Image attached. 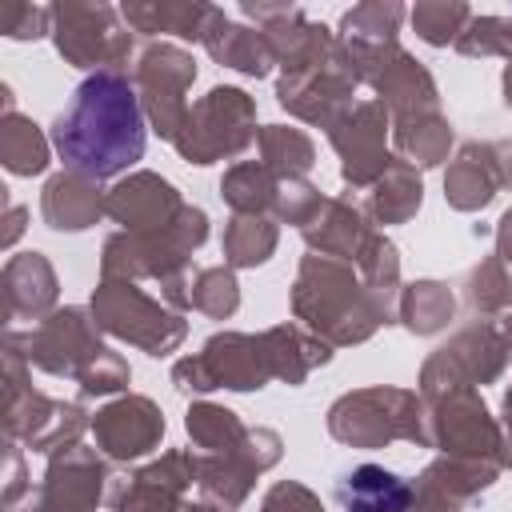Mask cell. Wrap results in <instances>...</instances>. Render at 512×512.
<instances>
[{
	"mask_svg": "<svg viewBox=\"0 0 512 512\" xmlns=\"http://www.w3.org/2000/svg\"><path fill=\"white\" fill-rule=\"evenodd\" d=\"M52 144L64 164L88 180L132 168L144 156V116L136 88L116 68H100L72 92V104L56 116Z\"/></svg>",
	"mask_w": 512,
	"mask_h": 512,
	"instance_id": "obj_1",
	"label": "cell"
},
{
	"mask_svg": "<svg viewBox=\"0 0 512 512\" xmlns=\"http://www.w3.org/2000/svg\"><path fill=\"white\" fill-rule=\"evenodd\" d=\"M292 304L332 344L364 340L384 320V312L368 296V288H360L348 268H340V264H332L324 256H308L304 260L296 292H292Z\"/></svg>",
	"mask_w": 512,
	"mask_h": 512,
	"instance_id": "obj_2",
	"label": "cell"
},
{
	"mask_svg": "<svg viewBox=\"0 0 512 512\" xmlns=\"http://www.w3.org/2000/svg\"><path fill=\"white\" fill-rule=\"evenodd\" d=\"M176 384L180 388H196V392H208V388H264L268 376H276L272 368V348H268V336H240V332H224V336H212L204 344L200 356H188L176 364Z\"/></svg>",
	"mask_w": 512,
	"mask_h": 512,
	"instance_id": "obj_3",
	"label": "cell"
},
{
	"mask_svg": "<svg viewBox=\"0 0 512 512\" xmlns=\"http://www.w3.org/2000/svg\"><path fill=\"white\" fill-rule=\"evenodd\" d=\"M252 140V100L240 88H212L196 108L184 112L176 132L180 156L192 164H212L216 156H232Z\"/></svg>",
	"mask_w": 512,
	"mask_h": 512,
	"instance_id": "obj_4",
	"label": "cell"
},
{
	"mask_svg": "<svg viewBox=\"0 0 512 512\" xmlns=\"http://www.w3.org/2000/svg\"><path fill=\"white\" fill-rule=\"evenodd\" d=\"M404 400V392L396 388H372V392H356V396H344L332 416H328V428L336 440L344 444H360V448H376V444H388L396 436L404 440H424L428 444V428L420 424V408H404V412H388Z\"/></svg>",
	"mask_w": 512,
	"mask_h": 512,
	"instance_id": "obj_5",
	"label": "cell"
},
{
	"mask_svg": "<svg viewBox=\"0 0 512 512\" xmlns=\"http://www.w3.org/2000/svg\"><path fill=\"white\" fill-rule=\"evenodd\" d=\"M92 308L108 332H116L120 340L144 344L152 356H164L168 348H176L184 340V320L164 312L160 304H152L128 280L124 284H100Z\"/></svg>",
	"mask_w": 512,
	"mask_h": 512,
	"instance_id": "obj_6",
	"label": "cell"
},
{
	"mask_svg": "<svg viewBox=\"0 0 512 512\" xmlns=\"http://www.w3.org/2000/svg\"><path fill=\"white\" fill-rule=\"evenodd\" d=\"M192 76H196L192 56L180 52V48L160 44V48H148L140 56L136 84L144 92V108H148L156 132L168 136V140H176V132L184 124V112H188L184 108V88L192 84Z\"/></svg>",
	"mask_w": 512,
	"mask_h": 512,
	"instance_id": "obj_7",
	"label": "cell"
},
{
	"mask_svg": "<svg viewBox=\"0 0 512 512\" xmlns=\"http://www.w3.org/2000/svg\"><path fill=\"white\" fill-rule=\"evenodd\" d=\"M428 400L444 404L440 416H428V424H432L428 428V444H436L444 452H472V456H484V452H492L500 444L484 400H476L464 384H456L448 392H428Z\"/></svg>",
	"mask_w": 512,
	"mask_h": 512,
	"instance_id": "obj_8",
	"label": "cell"
},
{
	"mask_svg": "<svg viewBox=\"0 0 512 512\" xmlns=\"http://www.w3.org/2000/svg\"><path fill=\"white\" fill-rule=\"evenodd\" d=\"M344 128H328L336 152L344 156V180L348 184H372L388 168L384 156V104H356L344 116H332ZM328 120V124H332Z\"/></svg>",
	"mask_w": 512,
	"mask_h": 512,
	"instance_id": "obj_9",
	"label": "cell"
},
{
	"mask_svg": "<svg viewBox=\"0 0 512 512\" xmlns=\"http://www.w3.org/2000/svg\"><path fill=\"white\" fill-rule=\"evenodd\" d=\"M92 428H96V436H100V444H104L108 456H116V460H132V456H144V452L160 440V432H164V416L156 412L152 400H144V396H128V400L108 404V408L96 416Z\"/></svg>",
	"mask_w": 512,
	"mask_h": 512,
	"instance_id": "obj_10",
	"label": "cell"
},
{
	"mask_svg": "<svg viewBox=\"0 0 512 512\" xmlns=\"http://www.w3.org/2000/svg\"><path fill=\"white\" fill-rule=\"evenodd\" d=\"M104 208H108V216H116L120 224H128L136 232H144V228L164 232L184 212L176 188L168 180H160V176H148V172H140V176L124 180L120 188H112V196H108Z\"/></svg>",
	"mask_w": 512,
	"mask_h": 512,
	"instance_id": "obj_11",
	"label": "cell"
},
{
	"mask_svg": "<svg viewBox=\"0 0 512 512\" xmlns=\"http://www.w3.org/2000/svg\"><path fill=\"white\" fill-rule=\"evenodd\" d=\"M336 496L348 512H408L416 500V484H404L396 472L376 464H360L340 476Z\"/></svg>",
	"mask_w": 512,
	"mask_h": 512,
	"instance_id": "obj_12",
	"label": "cell"
},
{
	"mask_svg": "<svg viewBox=\"0 0 512 512\" xmlns=\"http://www.w3.org/2000/svg\"><path fill=\"white\" fill-rule=\"evenodd\" d=\"M500 176H504V168L496 160V148L492 144H468L460 152V160L448 168V176H444V196L460 212L484 208L496 196Z\"/></svg>",
	"mask_w": 512,
	"mask_h": 512,
	"instance_id": "obj_13",
	"label": "cell"
},
{
	"mask_svg": "<svg viewBox=\"0 0 512 512\" xmlns=\"http://www.w3.org/2000/svg\"><path fill=\"white\" fill-rule=\"evenodd\" d=\"M320 212H324V220L312 216V224H304L308 244L320 248V252H328V256H352V260H360L364 248H368V240H372V232L364 228L360 212L348 208L344 200H328Z\"/></svg>",
	"mask_w": 512,
	"mask_h": 512,
	"instance_id": "obj_14",
	"label": "cell"
},
{
	"mask_svg": "<svg viewBox=\"0 0 512 512\" xmlns=\"http://www.w3.org/2000/svg\"><path fill=\"white\" fill-rule=\"evenodd\" d=\"M44 216L52 228L80 232L100 216V192L92 188L88 176H56L44 188Z\"/></svg>",
	"mask_w": 512,
	"mask_h": 512,
	"instance_id": "obj_15",
	"label": "cell"
},
{
	"mask_svg": "<svg viewBox=\"0 0 512 512\" xmlns=\"http://www.w3.org/2000/svg\"><path fill=\"white\" fill-rule=\"evenodd\" d=\"M204 48H208L216 60H224V64L248 72V76H264L268 64H272V44H268V36H256V32H248V28H236V24H228L224 16L216 20V28L204 32Z\"/></svg>",
	"mask_w": 512,
	"mask_h": 512,
	"instance_id": "obj_16",
	"label": "cell"
},
{
	"mask_svg": "<svg viewBox=\"0 0 512 512\" xmlns=\"http://www.w3.org/2000/svg\"><path fill=\"white\" fill-rule=\"evenodd\" d=\"M368 208L384 224L408 220L420 208V176H416V168L404 164V160H388V168L376 180V192L368 196Z\"/></svg>",
	"mask_w": 512,
	"mask_h": 512,
	"instance_id": "obj_17",
	"label": "cell"
},
{
	"mask_svg": "<svg viewBox=\"0 0 512 512\" xmlns=\"http://www.w3.org/2000/svg\"><path fill=\"white\" fill-rule=\"evenodd\" d=\"M276 188H280V180H276V172L264 168V164H236V168L224 176V184H220L224 200H228L240 216H256V212L272 208Z\"/></svg>",
	"mask_w": 512,
	"mask_h": 512,
	"instance_id": "obj_18",
	"label": "cell"
},
{
	"mask_svg": "<svg viewBox=\"0 0 512 512\" xmlns=\"http://www.w3.org/2000/svg\"><path fill=\"white\" fill-rule=\"evenodd\" d=\"M396 144L404 156H416V164H440L452 144V128L432 112H412V116H400Z\"/></svg>",
	"mask_w": 512,
	"mask_h": 512,
	"instance_id": "obj_19",
	"label": "cell"
},
{
	"mask_svg": "<svg viewBox=\"0 0 512 512\" xmlns=\"http://www.w3.org/2000/svg\"><path fill=\"white\" fill-rule=\"evenodd\" d=\"M188 432L200 448H220L224 456L228 452H240L248 444V432L244 424L236 420V412L228 408H216V404H192L188 412Z\"/></svg>",
	"mask_w": 512,
	"mask_h": 512,
	"instance_id": "obj_20",
	"label": "cell"
},
{
	"mask_svg": "<svg viewBox=\"0 0 512 512\" xmlns=\"http://www.w3.org/2000/svg\"><path fill=\"white\" fill-rule=\"evenodd\" d=\"M404 324L412 332H440L448 320H452V292L436 280H420L404 292V308H400Z\"/></svg>",
	"mask_w": 512,
	"mask_h": 512,
	"instance_id": "obj_21",
	"label": "cell"
},
{
	"mask_svg": "<svg viewBox=\"0 0 512 512\" xmlns=\"http://www.w3.org/2000/svg\"><path fill=\"white\" fill-rule=\"evenodd\" d=\"M260 148H264V168L280 172V176H300L312 168V140L296 128H284V124H272L260 132Z\"/></svg>",
	"mask_w": 512,
	"mask_h": 512,
	"instance_id": "obj_22",
	"label": "cell"
},
{
	"mask_svg": "<svg viewBox=\"0 0 512 512\" xmlns=\"http://www.w3.org/2000/svg\"><path fill=\"white\" fill-rule=\"evenodd\" d=\"M276 248V228L260 216H236L224 232V256L240 268H252V264H264Z\"/></svg>",
	"mask_w": 512,
	"mask_h": 512,
	"instance_id": "obj_23",
	"label": "cell"
},
{
	"mask_svg": "<svg viewBox=\"0 0 512 512\" xmlns=\"http://www.w3.org/2000/svg\"><path fill=\"white\" fill-rule=\"evenodd\" d=\"M400 16L404 12L396 4H364V8H352L344 16V32L356 36L352 44H392V32H396Z\"/></svg>",
	"mask_w": 512,
	"mask_h": 512,
	"instance_id": "obj_24",
	"label": "cell"
},
{
	"mask_svg": "<svg viewBox=\"0 0 512 512\" xmlns=\"http://www.w3.org/2000/svg\"><path fill=\"white\" fill-rule=\"evenodd\" d=\"M236 300H240L236 296V280L224 268H208L192 284V308H200L208 316H232L236 312Z\"/></svg>",
	"mask_w": 512,
	"mask_h": 512,
	"instance_id": "obj_25",
	"label": "cell"
},
{
	"mask_svg": "<svg viewBox=\"0 0 512 512\" xmlns=\"http://www.w3.org/2000/svg\"><path fill=\"white\" fill-rule=\"evenodd\" d=\"M468 20V8L464 4H420L416 12H412V24H416V32L428 40V44H448V40H456L460 32V24Z\"/></svg>",
	"mask_w": 512,
	"mask_h": 512,
	"instance_id": "obj_26",
	"label": "cell"
},
{
	"mask_svg": "<svg viewBox=\"0 0 512 512\" xmlns=\"http://www.w3.org/2000/svg\"><path fill=\"white\" fill-rule=\"evenodd\" d=\"M80 384H84V392H116V388L128 384V364H124L116 352L104 348V352L80 372Z\"/></svg>",
	"mask_w": 512,
	"mask_h": 512,
	"instance_id": "obj_27",
	"label": "cell"
},
{
	"mask_svg": "<svg viewBox=\"0 0 512 512\" xmlns=\"http://www.w3.org/2000/svg\"><path fill=\"white\" fill-rule=\"evenodd\" d=\"M264 512H324V504L300 484H276L264 500Z\"/></svg>",
	"mask_w": 512,
	"mask_h": 512,
	"instance_id": "obj_28",
	"label": "cell"
},
{
	"mask_svg": "<svg viewBox=\"0 0 512 512\" xmlns=\"http://www.w3.org/2000/svg\"><path fill=\"white\" fill-rule=\"evenodd\" d=\"M500 256L504 260H512V212H504V220H500Z\"/></svg>",
	"mask_w": 512,
	"mask_h": 512,
	"instance_id": "obj_29",
	"label": "cell"
},
{
	"mask_svg": "<svg viewBox=\"0 0 512 512\" xmlns=\"http://www.w3.org/2000/svg\"><path fill=\"white\" fill-rule=\"evenodd\" d=\"M508 160H500V168H504V176H508V184H512V148H500Z\"/></svg>",
	"mask_w": 512,
	"mask_h": 512,
	"instance_id": "obj_30",
	"label": "cell"
},
{
	"mask_svg": "<svg viewBox=\"0 0 512 512\" xmlns=\"http://www.w3.org/2000/svg\"><path fill=\"white\" fill-rule=\"evenodd\" d=\"M504 100L512 104V64H508V72H504Z\"/></svg>",
	"mask_w": 512,
	"mask_h": 512,
	"instance_id": "obj_31",
	"label": "cell"
},
{
	"mask_svg": "<svg viewBox=\"0 0 512 512\" xmlns=\"http://www.w3.org/2000/svg\"><path fill=\"white\" fill-rule=\"evenodd\" d=\"M504 416H508V428H512V388H508V396H504Z\"/></svg>",
	"mask_w": 512,
	"mask_h": 512,
	"instance_id": "obj_32",
	"label": "cell"
},
{
	"mask_svg": "<svg viewBox=\"0 0 512 512\" xmlns=\"http://www.w3.org/2000/svg\"><path fill=\"white\" fill-rule=\"evenodd\" d=\"M504 336H508V348H512V312H508V320H504Z\"/></svg>",
	"mask_w": 512,
	"mask_h": 512,
	"instance_id": "obj_33",
	"label": "cell"
},
{
	"mask_svg": "<svg viewBox=\"0 0 512 512\" xmlns=\"http://www.w3.org/2000/svg\"><path fill=\"white\" fill-rule=\"evenodd\" d=\"M188 512H216V508H208V504H196V508H188Z\"/></svg>",
	"mask_w": 512,
	"mask_h": 512,
	"instance_id": "obj_34",
	"label": "cell"
}]
</instances>
